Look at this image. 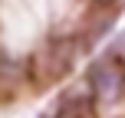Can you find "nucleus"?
<instances>
[{"instance_id": "f257e3e1", "label": "nucleus", "mask_w": 125, "mask_h": 118, "mask_svg": "<svg viewBox=\"0 0 125 118\" xmlns=\"http://www.w3.org/2000/svg\"><path fill=\"white\" fill-rule=\"evenodd\" d=\"M76 49H79V39L73 36H59V39H50L36 56L30 59V72H33V82L46 85V82H56L69 72L76 59Z\"/></svg>"}, {"instance_id": "f03ea898", "label": "nucleus", "mask_w": 125, "mask_h": 118, "mask_svg": "<svg viewBox=\"0 0 125 118\" xmlns=\"http://www.w3.org/2000/svg\"><path fill=\"white\" fill-rule=\"evenodd\" d=\"M89 92L102 105H115L125 99V66L119 59H102L89 72Z\"/></svg>"}, {"instance_id": "7ed1b4c3", "label": "nucleus", "mask_w": 125, "mask_h": 118, "mask_svg": "<svg viewBox=\"0 0 125 118\" xmlns=\"http://www.w3.org/2000/svg\"><path fill=\"white\" fill-rule=\"evenodd\" d=\"M92 108V92H66L53 108V118H86Z\"/></svg>"}]
</instances>
